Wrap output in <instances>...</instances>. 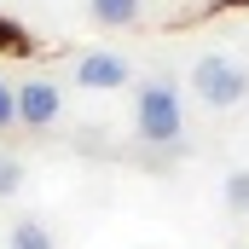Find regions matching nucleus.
<instances>
[{
	"label": "nucleus",
	"instance_id": "9",
	"mask_svg": "<svg viewBox=\"0 0 249 249\" xmlns=\"http://www.w3.org/2000/svg\"><path fill=\"white\" fill-rule=\"evenodd\" d=\"M18 180H23V168H18V162H0V197L18 191Z\"/></svg>",
	"mask_w": 249,
	"mask_h": 249
},
{
	"label": "nucleus",
	"instance_id": "1",
	"mask_svg": "<svg viewBox=\"0 0 249 249\" xmlns=\"http://www.w3.org/2000/svg\"><path fill=\"white\" fill-rule=\"evenodd\" d=\"M191 87H197V93H203L214 110H232V105L249 93V75H244L232 58L209 53V58H197V70H191Z\"/></svg>",
	"mask_w": 249,
	"mask_h": 249
},
{
	"label": "nucleus",
	"instance_id": "6",
	"mask_svg": "<svg viewBox=\"0 0 249 249\" xmlns=\"http://www.w3.org/2000/svg\"><path fill=\"white\" fill-rule=\"evenodd\" d=\"M226 203H232L238 214H249V168H238V174L226 180Z\"/></svg>",
	"mask_w": 249,
	"mask_h": 249
},
{
	"label": "nucleus",
	"instance_id": "8",
	"mask_svg": "<svg viewBox=\"0 0 249 249\" xmlns=\"http://www.w3.org/2000/svg\"><path fill=\"white\" fill-rule=\"evenodd\" d=\"M6 122H18V93L0 81V127H6Z\"/></svg>",
	"mask_w": 249,
	"mask_h": 249
},
{
	"label": "nucleus",
	"instance_id": "7",
	"mask_svg": "<svg viewBox=\"0 0 249 249\" xmlns=\"http://www.w3.org/2000/svg\"><path fill=\"white\" fill-rule=\"evenodd\" d=\"M12 249H53V244H47V232H41V226H29V220H23V226L12 232Z\"/></svg>",
	"mask_w": 249,
	"mask_h": 249
},
{
	"label": "nucleus",
	"instance_id": "2",
	"mask_svg": "<svg viewBox=\"0 0 249 249\" xmlns=\"http://www.w3.org/2000/svg\"><path fill=\"white\" fill-rule=\"evenodd\" d=\"M139 139L151 145H180V105L168 87H145L139 93Z\"/></svg>",
	"mask_w": 249,
	"mask_h": 249
},
{
	"label": "nucleus",
	"instance_id": "3",
	"mask_svg": "<svg viewBox=\"0 0 249 249\" xmlns=\"http://www.w3.org/2000/svg\"><path fill=\"white\" fill-rule=\"evenodd\" d=\"M18 116L29 127H47L58 116V87H53V81H23V87H18Z\"/></svg>",
	"mask_w": 249,
	"mask_h": 249
},
{
	"label": "nucleus",
	"instance_id": "5",
	"mask_svg": "<svg viewBox=\"0 0 249 249\" xmlns=\"http://www.w3.org/2000/svg\"><path fill=\"white\" fill-rule=\"evenodd\" d=\"M133 12H139V0H93V18L99 23H127Z\"/></svg>",
	"mask_w": 249,
	"mask_h": 249
},
{
	"label": "nucleus",
	"instance_id": "4",
	"mask_svg": "<svg viewBox=\"0 0 249 249\" xmlns=\"http://www.w3.org/2000/svg\"><path fill=\"white\" fill-rule=\"evenodd\" d=\"M75 81H81V87H122V81H127V64L110 58V53H93V58H81Z\"/></svg>",
	"mask_w": 249,
	"mask_h": 249
}]
</instances>
